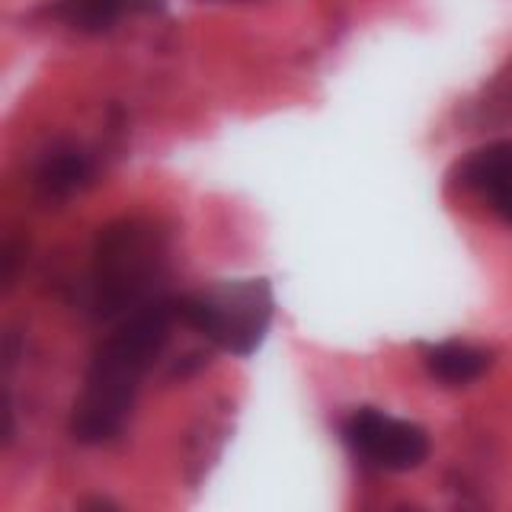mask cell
Segmentation results:
<instances>
[{"label":"cell","mask_w":512,"mask_h":512,"mask_svg":"<svg viewBox=\"0 0 512 512\" xmlns=\"http://www.w3.org/2000/svg\"><path fill=\"white\" fill-rule=\"evenodd\" d=\"M173 320V298L160 295L116 320L112 333L96 346L68 423L80 445H106L122 432L141 378L151 372L170 340Z\"/></svg>","instance_id":"6da1fadb"},{"label":"cell","mask_w":512,"mask_h":512,"mask_svg":"<svg viewBox=\"0 0 512 512\" xmlns=\"http://www.w3.org/2000/svg\"><path fill=\"white\" fill-rule=\"evenodd\" d=\"M170 240L157 221L122 218L100 228L90 256V308L103 320H122L160 298Z\"/></svg>","instance_id":"7a4b0ae2"},{"label":"cell","mask_w":512,"mask_h":512,"mask_svg":"<svg viewBox=\"0 0 512 512\" xmlns=\"http://www.w3.org/2000/svg\"><path fill=\"white\" fill-rule=\"evenodd\" d=\"M173 308L176 320L202 333L208 343L244 359L263 346L276 314V298L266 279H234L173 298Z\"/></svg>","instance_id":"3957f363"},{"label":"cell","mask_w":512,"mask_h":512,"mask_svg":"<svg viewBox=\"0 0 512 512\" xmlns=\"http://www.w3.org/2000/svg\"><path fill=\"white\" fill-rule=\"evenodd\" d=\"M343 439L356 458L391 474L416 471L429 458V436L423 426L375 407L352 413L343 423Z\"/></svg>","instance_id":"277c9868"},{"label":"cell","mask_w":512,"mask_h":512,"mask_svg":"<svg viewBox=\"0 0 512 512\" xmlns=\"http://www.w3.org/2000/svg\"><path fill=\"white\" fill-rule=\"evenodd\" d=\"M455 183L512 228V141H490L455 167Z\"/></svg>","instance_id":"5b68a950"},{"label":"cell","mask_w":512,"mask_h":512,"mask_svg":"<svg viewBox=\"0 0 512 512\" xmlns=\"http://www.w3.org/2000/svg\"><path fill=\"white\" fill-rule=\"evenodd\" d=\"M423 362H426V372L432 381L445 384V388H468V384L487 375V368L493 365V356L484 346L448 340V343L429 346Z\"/></svg>","instance_id":"8992f818"},{"label":"cell","mask_w":512,"mask_h":512,"mask_svg":"<svg viewBox=\"0 0 512 512\" xmlns=\"http://www.w3.org/2000/svg\"><path fill=\"white\" fill-rule=\"evenodd\" d=\"M90 173L93 167L84 151L58 144L39 160L36 173H32V186L45 202H64L90 183Z\"/></svg>","instance_id":"52a82bcc"},{"label":"cell","mask_w":512,"mask_h":512,"mask_svg":"<svg viewBox=\"0 0 512 512\" xmlns=\"http://www.w3.org/2000/svg\"><path fill=\"white\" fill-rule=\"evenodd\" d=\"M128 7H132V0H58L55 16L74 32L100 36L122 20Z\"/></svg>","instance_id":"ba28073f"},{"label":"cell","mask_w":512,"mask_h":512,"mask_svg":"<svg viewBox=\"0 0 512 512\" xmlns=\"http://www.w3.org/2000/svg\"><path fill=\"white\" fill-rule=\"evenodd\" d=\"M77 512H122L112 500H106V496H87V500H80Z\"/></svg>","instance_id":"9c48e42d"},{"label":"cell","mask_w":512,"mask_h":512,"mask_svg":"<svg viewBox=\"0 0 512 512\" xmlns=\"http://www.w3.org/2000/svg\"><path fill=\"white\" fill-rule=\"evenodd\" d=\"M16 263H20V256H16V244H7V247H4V285H7V288L13 285Z\"/></svg>","instance_id":"30bf717a"},{"label":"cell","mask_w":512,"mask_h":512,"mask_svg":"<svg viewBox=\"0 0 512 512\" xmlns=\"http://www.w3.org/2000/svg\"><path fill=\"white\" fill-rule=\"evenodd\" d=\"M493 90H496V96H500V103H503L506 109H512V64L506 68V74L500 77V84H496Z\"/></svg>","instance_id":"8fae6325"},{"label":"cell","mask_w":512,"mask_h":512,"mask_svg":"<svg viewBox=\"0 0 512 512\" xmlns=\"http://www.w3.org/2000/svg\"><path fill=\"white\" fill-rule=\"evenodd\" d=\"M164 0H132V10H160Z\"/></svg>","instance_id":"7c38bea8"}]
</instances>
